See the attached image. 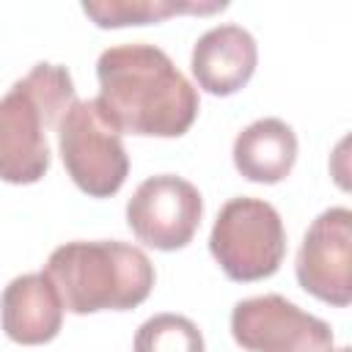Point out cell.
Returning <instances> with one entry per match:
<instances>
[{
	"label": "cell",
	"mask_w": 352,
	"mask_h": 352,
	"mask_svg": "<svg viewBox=\"0 0 352 352\" xmlns=\"http://www.w3.org/2000/svg\"><path fill=\"white\" fill-rule=\"evenodd\" d=\"M96 102L118 132L179 138L198 116V91L154 44H118L96 60Z\"/></svg>",
	"instance_id": "1"
},
{
	"label": "cell",
	"mask_w": 352,
	"mask_h": 352,
	"mask_svg": "<svg viewBox=\"0 0 352 352\" xmlns=\"http://www.w3.org/2000/svg\"><path fill=\"white\" fill-rule=\"evenodd\" d=\"M44 272L55 283L63 311L80 316L129 311L154 289L151 258L140 248L118 239L66 242L50 253Z\"/></svg>",
	"instance_id": "2"
},
{
	"label": "cell",
	"mask_w": 352,
	"mask_h": 352,
	"mask_svg": "<svg viewBox=\"0 0 352 352\" xmlns=\"http://www.w3.org/2000/svg\"><path fill=\"white\" fill-rule=\"evenodd\" d=\"M77 102L66 66L36 63L0 96V179L36 184L52 162L47 132L55 129Z\"/></svg>",
	"instance_id": "3"
},
{
	"label": "cell",
	"mask_w": 352,
	"mask_h": 352,
	"mask_svg": "<svg viewBox=\"0 0 352 352\" xmlns=\"http://www.w3.org/2000/svg\"><path fill=\"white\" fill-rule=\"evenodd\" d=\"M209 250L231 280H264L278 272L286 256L283 220L278 209L261 198H231L217 212Z\"/></svg>",
	"instance_id": "4"
},
{
	"label": "cell",
	"mask_w": 352,
	"mask_h": 352,
	"mask_svg": "<svg viewBox=\"0 0 352 352\" xmlns=\"http://www.w3.org/2000/svg\"><path fill=\"white\" fill-rule=\"evenodd\" d=\"M58 151L72 182L91 198L116 195L129 173L118 126L96 99H77L58 124Z\"/></svg>",
	"instance_id": "5"
},
{
	"label": "cell",
	"mask_w": 352,
	"mask_h": 352,
	"mask_svg": "<svg viewBox=\"0 0 352 352\" xmlns=\"http://www.w3.org/2000/svg\"><path fill=\"white\" fill-rule=\"evenodd\" d=\"M231 336L248 352H333V330L280 294L239 300L231 311Z\"/></svg>",
	"instance_id": "6"
},
{
	"label": "cell",
	"mask_w": 352,
	"mask_h": 352,
	"mask_svg": "<svg viewBox=\"0 0 352 352\" xmlns=\"http://www.w3.org/2000/svg\"><path fill=\"white\" fill-rule=\"evenodd\" d=\"M204 217L198 187L182 176L160 173L138 184L126 201L132 234L154 250H179L192 242Z\"/></svg>",
	"instance_id": "7"
},
{
	"label": "cell",
	"mask_w": 352,
	"mask_h": 352,
	"mask_svg": "<svg viewBox=\"0 0 352 352\" xmlns=\"http://www.w3.org/2000/svg\"><path fill=\"white\" fill-rule=\"evenodd\" d=\"M294 272L316 300L338 308L352 302V212L346 206H330L308 226Z\"/></svg>",
	"instance_id": "8"
},
{
	"label": "cell",
	"mask_w": 352,
	"mask_h": 352,
	"mask_svg": "<svg viewBox=\"0 0 352 352\" xmlns=\"http://www.w3.org/2000/svg\"><path fill=\"white\" fill-rule=\"evenodd\" d=\"M258 63L256 38L242 25L209 28L192 47L190 69L198 82L212 96H231L248 85Z\"/></svg>",
	"instance_id": "9"
},
{
	"label": "cell",
	"mask_w": 352,
	"mask_h": 352,
	"mask_svg": "<svg viewBox=\"0 0 352 352\" xmlns=\"http://www.w3.org/2000/svg\"><path fill=\"white\" fill-rule=\"evenodd\" d=\"M0 324L16 344H47L60 333L63 302L47 272L14 278L0 294Z\"/></svg>",
	"instance_id": "10"
},
{
	"label": "cell",
	"mask_w": 352,
	"mask_h": 352,
	"mask_svg": "<svg viewBox=\"0 0 352 352\" xmlns=\"http://www.w3.org/2000/svg\"><path fill=\"white\" fill-rule=\"evenodd\" d=\"M231 157L248 182L275 184L286 179L297 162V135L280 118H258L236 135Z\"/></svg>",
	"instance_id": "11"
},
{
	"label": "cell",
	"mask_w": 352,
	"mask_h": 352,
	"mask_svg": "<svg viewBox=\"0 0 352 352\" xmlns=\"http://www.w3.org/2000/svg\"><path fill=\"white\" fill-rule=\"evenodd\" d=\"M226 0H85L82 11L99 28H124V25H148L162 22L176 14H214L223 11Z\"/></svg>",
	"instance_id": "12"
},
{
	"label": "cell",
	"mask_w": 352,
	"mask_h": 352,
	"mask_svg": "<svg viewBox=\"0 0 352 352\" xmlns=\"http://www.w3.org/2000/svg\"><path fill=\"white\" fill-rule=\"evenodd\" d=\"M135 352H204L198 324L182 314H157L135 333Z\"/></svg>",
	"instance_id": "13"
},
{
	"label": "cell",
	"mask_w": 352,
	"mask_h": 352,
	"mask_svg": "<svg viewBox=\"0 0 352 352\" xmlns=\"http://www.w3.org/2000/svg\"><path fill=\"white\" fill-rule=\"evenodd\" d=\"M333 352H349V349H346V346H344V349H333Z\"/></svg>",
	"instance_id": "14"
}]
</instances>
